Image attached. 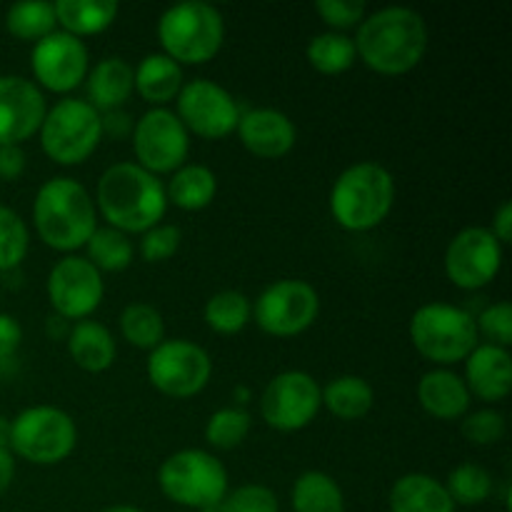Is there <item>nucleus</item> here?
Returning <instances> with one entry per match:
<instances>
[{
	"mask_svg": "<svg viewBox=\"0 0 512 512\" xmlns=\"http://www.w3.org/2000/svg\"><path fill=\"white\" fill-rule=\"evenodd\" d=\"M355 53L380 75H405L423 60L428 50V25L423 15L405 5L365 15L353 38Z\"/></svg>",
	"mask_w": 512,
	"mask_h": 512,
	"instance_id": "obj_1",
	"label": "nucleus"
},
{
	"mask_svg": "<svg viewBox=\"0 0 512 512\" xmlns=\"http://www.w3.org/2000/svg\"><path fill=\"white\" fill-rule=\"evenodd\" d=\"M95 203L110 228L128 235L155 228L168 210V195L158 175L125 160L100 175Z\"/></svg>",
	"mask_w": 512,
	"mask_h": 512,
	"instance_id": "obj_2",
	"label": "nucleus"
},
{
	"mask_svg": "<svg viewBox=\"0 0 512 512\" xmlns=\"http://www.w3.org/2000/svg\"><path fill=\"white\" fill-rule=\"evenodd\" d=\"M33 225L48 248L73 253L85 248L98 228V210L83 183L60 175L38 188L33 200Z\"/></svg>",
	"mask_w": 512,
	"mask_h": 512,
	"instance_id": "obj_3",
	"label": "nucleus"
},
{
	"mask_svg": "<svg viewBox=\"0 0 512 512\" xmlns=\"http://www.w3.org/2000/svg\"><path fill=\"white\" fill-rule=\"evenodd\" d=\"M395 205V180L385 165L363 160L338 175L330 190V213L340 228L365 233L383 223Z\"/></svg>",
	"mask_w": 512,
	"mask_h": 512,
	"instance_id": "obj_4",
	"label": "nucleus"
},
{
	"mask_svg": "<svg viewBox=\"0 0 512 512\" xmlns=\"http://www.w3.org/2000/svg\"><path fill=\"white\" fill-rule=\"evenodd\" d=\"M158 40L163 53L178 65H203L223 48L225 20L210 3L185 0L160 15Z\"/></svg>",
	"mask_w": 512,
	"mask_h": 512,
	"instance_id": "obj_5",
	"label": "nucleus"
},
{
	"mask_svg": "<svg viewBox=\"0 0 512 512\" xmlns=\"http://www.w3.org/2000/svg\"><path fill=\"white\" fill-rule=\"evenodd\" d=\"M478 338L475 315L458 305H420L410 318V340H413L415 350L430 363H465V358L480 345Z\"/></svg>",
	"mask_w": 512,
	"mask_h": 512,
	"instance_id": "obj_6",
	"label": "nucleus"
},
{
	"mask_svg": "<svg viewBox=\"0 0 512 512\" xmlns=\"http://www.w3.org/2000/svg\"><path fill=\"white\" fill-rule=\"evenodd\" d=\"M158 485L175 505L205 510L223 503L228 495V470L208 450L188 448L163 460Z\"/></svg>",
	"mask_w": 512,
	"mask_h": 512,
	"instance_id": "obj_7",
	"label": "nucleus"
},
{
	"mask_svg": "<svg viewBox=\"0 0 512 512\" xmlns=\"http://www.w3.org/2000/svg\"><path fill=\"white\" fill-rule=\"evenodd\" d=\"M43 153L58 165H80L98 150L103 140L100 113L80 98H63L48 108L40 125Z\"/></svg>",
	"mask_w": 512,
	"mask_h": 512,
	"instance_id": "obj_8",
	"label": "nucleus"
},
{
	"mask_svg": "<svg viewBox=\"0 0 512 512\" xmlns=\"http://www.w3.org/2000/svg\"><path fill=\"white\" fill-rule=\"evenodd\" d=\"M75 445V420L53 405H33L10 420V453L33 465L63 463Z\"/></svg>",
	"mask_w": 512,
	"mask_h": 512,
	"instance_id": "obj_9",
	"label": "nucleus"
},
{
	"mask_svg": "<svg viewBox=\"0 0 512 512\" xmlns=\"http://www.w3.org/2000/svg\"><path fill=\"white\" fill-rule=\"evenodd\" d=\"M148 380L168 398H193L213 375V360L200 345L185 338L163 340L148 355Z\"/></svg>",
	"mask_w": 512,
	"mask_h": 512,
	"instance_id": "obj_10",
	"label": "nucleus"
},
{
	"mask_svg": "<svg viewBox=\"0 0 512 512\" xmlns=\"http://www.w3.org/2000/svg\"><path fill=\"white\" fill-rule=\"evenodd\" d=\"M318 290L305 280H275L255 298L253 318L273 338H293L318 320Z\"/></svg>",
	"mask_w": 512,
	"mask_h": 512,
	"instance_id": "obj_11",
	"label": "nucleus"
},
{
	"mask_svg": "<svg viewBox=\"0 0 512 512\" xmlns=\"http://www.w3.org/2000/svg\"><path fill=\"white\" fill-rule=\"evenodd\" d=\"M133 150L140 168L153 175L175 173L190 153V133L168 108H150L133 125Z\"/></svg>",
	"mask_w": 512,
	"mask_h": 512,
	"instance_id": "obj_12",
	"label": "nucleus"
},
{
	"mask_svg": "<svg viewBox=\"0 0 512 512\" xmlns=\"http://www.w3.org/2000/svg\"><path fill=\"white\" fill-rule=\"evenodd\" d=\"M323 408L320 385L303 370H285L275 375L260 398V415L265 423L280 433H295L308 428Z\"/></svg>",
	"mask_w": 512,
	"mask_h": 512,
	"instance_id": "obj_13",
	"label": "nucleus"
},
{
	"mask_svg": "<svg viewBox=\"0 0 512 512\" xmlns=\"http://www.w3.org/2000/svg\"><path fill=\"white\" fill-rule=\"evenodd\" d=\"M175 103H178L175 115L185 125V130L205 140L228 138L238 128L240 113H243L223 85L205 78L183 83Z\"/></svg>",
	"mask_w": 512,
	"mask_h": 512,
	"instance_id": "obj_14",
	"label": "nucleus"
},
{
	"mask_svg": "<svg viewBox=\"0 0 512 512\" xmlns=\"http://www.w3.org/2000/svg\"><path fill=\"white\" fill-rule=\"evenodd\" d=\"M48 300L63 320H88L100 308L105 295L103 275L88 258L65 255L48 275Z\"/></svg>",
	"mask_w": 512,
	"mask_h": 512,
	"instance_id": "obj_15",
	"label": "nucleus"
},
{
	"mask_svg": "<svg viewBox=\"0 0 512 512\" xmlns=\"http://www.w3.org/2000/svg\"><path fill=\"white\" fill-rule=\"evenodd\" d=\"M445 275L463 290H480L493 283L503 265V245L490 228L470 225L463 228L445 248Z\"/></svg>",
	"mask_w": 512,
	"mask_h": 512,
	"instance_id": "obj_16",
	"label": "nucleus"
},
{
	"mask_svg": "<svg viewBox=\"0 0 512 512\" xmlns=\"http://www.w3.org/2000/svg\"><path fill=\"white\" fill-rule=\"evenodd\" d=\"M30 68L43 88L53 90V93H70L88 78V48L75 35L65 33V30H53L33 45Z\"/></svg>",
	"mask_w": 512,
	"mask_h": 512,
	"instance_id": "obj_17",
	"label": "nucleus"
},
{
	"mask_svg": "<svg viewBox=\"0 0 512 512\" xmlns=\"http://www.w3.org/2000/svg\"><path fill=\"white\" fill-rule=\"evenodd\" d=\"M48 105L38 85L20 75H0V145H20L43 125Z\"/></svg>",
	"mask_w": 512,
	"mask_h": 512,
	"instance_id": "obj_18",
	"label": "nucleus"
},
{
	"mask_svg": "<svg viewBox=\"0 0 512 512\" xmlns=\"http://www.w3.org/2000/svg\"><path fill=\"white\" fill-rule=\"evenodd\" d=\"M238 135L245 150L258 158H283L293 150L298 140L293 120L275 108H253L243 110L238 120Z\"/></svg>",
	"mask_w": 512,
	"mask_h": 512,
	"instance_id": "obj_19",
	"label": "nucleus"
},
{
	"mask_svg": "<svg viewBox=\"0 0 512 512\" xmlns=\"http://www.w3.org/2000/svg\"><path fill=\"white\" fill-rule=\"evenodd\" d=\"M465 385L470 398H480L483 403H500L512 390V360L510 353L498 345H478L465 358Z\"/></svg>",
	"mask_w": 512,
	"mask_h": 512,
	"instance_id": "obj_20",
	"label": "nucleus"
},
{
	"mask_svg": "<svg viewBox=\"0 0 512 512\" xmlns=\"http://www.w3.org/2000/svg\"><path fill=\"white\" fill-rule=\"evenodd\" d=\"M418 400L428 415L438 420L465 418L470 410V393L465 380L448 368L428 370L418 383Z\"/></svg>",
	"mask_w": 512,
	"mask_h": 512,
	"instance_id": "obj_21",
	"label": "nucleus"
},
{
	"mask_svg": "<svg viewBox=\"0 0 512 512\" xmlns=\"http://www.w3.org/2000/svg\"><path fill=\"white\" fill-rule=\"evenodd\" d=\"M88 103L95 110H120L125 100L130 98V93L135 90V78H133V65L128 60L118 58H103L93 65V70L88 73Z\"/></svg>",
	"mask_w": 512,
	"mask_h": 512,
	"instance_id": "obj_22",
	"label": "nucleus"
},
{
	"mask_svg": "<svg viewBox=\"0 0 512 512\" xmlns=\"http://www.w3.org/2000/svg\"><path fill=\"white\" fill-rule=\"evenodd\" d=\"M68 353L78 368L88 373H105L115 363L113 333L98 320H78L68 330Z\"/></svg>",
	"mask_w": 512,
	"mask_h": 512,
	"instance_id": "obj_23",
	"label": "nucleus"
},
{
	"mask_svg": "<svg viewBox=\"0 0 512 512\" xmlns=\"http://www.w3.org/2000/svg\"><path fill=\"white\" fill-rule=\"evenodd\" d=\"M390 512H455L445 483L428 473H408L390 490Z\"/></svg>",
	"mask_w": 512,
	"mask_h": 512,
	"instance_id": "obj_24",
	"label": "nucleus"
},
{
	"mask_svg": "<svg viewBox=\"0 0 512 512\" xmlns=\"http://www.w3.org/2000/svg\"><path fill=\"white\" fill-rule=\"evenodd\" d=\"M135 90L153 108H165L183 88V68L165 53L145 55L133 70Z\"/></svg>",
	"mask_w": 512,
	"mask_h": 512,
	"instance_id": "obj_25",
	"label": "nucleus"
},
{
	"mask_svg": "<svg viewBox=\"0 0 512 512\" xmlns=\"http://www.w3.org/2000/svg\"><path fill=\"white\" fill-rule=\"evenodd\" d=\"M53 8L58 25L75 38L103 33L118 18L115 0H58Z\"/></svg>",
	"mask_w": 512,
	"mask_h": 512,
	"instance_id": "obj_26",
	"label": "nucleus"
},
{
	"mask_svg": "<svg viewBox=\"0 0 512 512\" xmlns=\"http://www.w3.org/2000/svg\"><path fill=\"white\" fill-rule=\"evenodd\" d=\"M215 193H218V178L208 165L200 163H185L183 168L175 170L168 188H165L168 203H173L180 210H188V213L208 208Z\"/></svg>",
	"mask_w": 512,
	"mask_h": 512,
	"instance_id": "obj_27",
	"label": "nucleus"
},
{
	"mask_svg": "<svg viewBox=\"0 0 512 512\" xmlns=\"http://www.w3.org/2000/svg\"><path fill=\"white\" fill-rule=\"evenodd\" d=\"M320 400L335 418L360 420L373 410L375 393L368 380L360 375H340L320 388Z\"/></svg>",
	"mask_w": 512,
	"mask_h": 512,
	"instance_id": "obj_28",
	"label": "nucleus"
},
{
	"mask_svg": "<svg viewBox=\"0 0 512 512\" xmlns=\"http://www.w3.org/2000/svg\"><path fill=\"white\" fill-rule=\"evenodd\" d=\"M295 512H345V498L335 478L323 470H308L290 490Z\"/></svg>",
	"mask_w": 512,
	"mask_h": 512,
	"instance_id": "obj_29",
	"label": "nucleus"
},
{
	"mask_svg": "<svg viewBox=\"0 0 512 512\" xmlns=\"http://www.w3.org/2000/svg\"><path fill=\"white\" fill-rule=\"evenodd\" d=\"M305 55H308V63L323 75L345 73L358 60L353 38L345 33H335V30L315 35L305 48Z\"/></svg>",
	"mask_w": 512,
	"mask_h": 512,
	"instance_id": "obj_30",
	"label": "nucleus"
},
{
	"mask_svg": "<svg viewBox=\"0 0 512 512\" xmlns=\"http://www.w3.org/2000/svg\"><path fill=\"white\" fill-rule=\"evenodd\" d=\"M203 318L210 330L220 335H235L253 318V303L240 290H220L205 303Z\"/></svg>",
	"mask_w": 512,
	"mask_h": 512,
	"instance_id": "obj_31",
	"label": "nucleus"
},
{
	"mask_svg": "<svg viewBox=\"0 0 512 512\" xmlns=\"http://www.w3.org/2000/svg\"><path fill=\"white\" fill-rule=\"evenodd\" d=\"M120 333L135 348L153 350L165 340V320L153 305L130 303L120 313Z\"/></svg>",
	"mask_w": 512,
	"mask_h": 512,
	"instance_id": "obj_32",
	"label": "nucleus"
},
{
	"mask_svg": "<svg viewBox=\"0 0 512 512\" xmlns=\"http://www.w3.org/2000/svg\"><path fill=\"white\" fill-rule=\"evenodd\" d=\"M88 248V260L93 268L105 270V273H120L133 263V243L125 233L115 228H95L90 240L85 243Z\"/></svg>",
	"mask_w": 512,
	"mask_h": 512,
	"instance_id": "obj_33",
	"label": "nucleus"
},
{
	"mask_svg": "<svg viewBox=\"0 0 512 512\" xmlns=\"http://www.w3.org/2000/svg\"><path fill=\"white\" fill-rule=\"evenodd\" d=\"M58 25L53 3H15L5 13V28L18 40H35L50 35Z\"/></svg>",
	"mask_w": 512,
	"mask_h": 512,
	"instance_id": "obj_34",
	"label": "nucleus"
},
{
	"mask_svg": "<svg viewBox=\"0 0 512 512\" xmlns=\"http://www.w3.org/2000/svg\"><path fill=\"white\" fill-rule=\"evenodd\" d=\"M493 488V475L478 463H460L458 468L450 470L448 483H445L450 500L455 505H465V508L483 505L493 495Z\"/></svg>",
	"mask_w": 512,
	"mask_h": 512,
	"instance_id": "obj_35",
	"label": "nucleus"
},
{
	"mask_svg": "<svg viewBox=\"0 0 512 512\" xmlns=\"http://www.w3.org/2000/svg\"><path fill=\"white\" fill-rule=\"evenodd\" d=\"M250 425L253 420L245 408H220L205 425V440L218 450H233L248 438Z\"/></svg>",
	"mask_w": 512,
	"mask_h": 512,
	"instance_id": "obj_36",
	"label": "nucleus"
},
{
	"mask_svg": "<svg viewBox=\"0 0 512 512\" xmlns=\"http://www.w3.org/2000/svg\"><path fill=\"white\" fill-rule=\"evenodd\" d=\"M30 233L25 220L13 208L0 205V273L15 270L28 255Z\"/></svg>",
	"mask_w": 512,
	"mask_h": 512,
	"instance_id": "obj_37",
	"label": "nucleus"
},
{
	"mask_svg": "<svg viewBox=\"0 0 512 512\" xmlns=\"http://www.w3.org/2000/svg\"><path fill=\"white\" fill-rule=\"evenodd\" d=\"M180 243H183V233H180L178 225L158 223L155 228L145 230L143 238H140V255L148 263H163L178 253Z\"/></svg>",
	"mask_w": 512,
	"mask_h": 512,
	"instance_id": "obj_38",
	"label": "nucleus"
},
{
	"mask_svg": "<svg viewBox=\"0 0 512 512\" xmlns=\"http://www.w3.org/2000/svg\"><path fill=\"white\" fill-rule=\"evenodd\" d=\"M463 435L473 445H495L505 438V418L498 410H475L463 420Z\"/></svg>",
	"mask_w": 512,
	"mask_h": 512,
	"instance_id": "obj_39",
	"label": "nucleus"
},
{
	"mask_svg": "<svg viewBox=\"0 0 512 512\" xmlns=\"http://www.w3.org/2000/svg\"><path fill=\"white\" fill-rule=\"evenodd\" d=\"M225 512H278V498L265 485H240L233 493L225 495L223 500Z\"/></svg>",
	"mask_w": 512,
	"mask_h": 512,
	"instance_id": "obj_40",
	"label": "nucleus"
},
{
	"mask_svg": "<svg viewBox=\"0 0 512 512\" xmlns=\"http://www.w3.org/2000/svg\"><path fill=\"white\" fill-rule=\"evenodd\" d=\"M478 335L483 333L490 340V345L498 348H510L512 343V305L510 303H493L475 318Z\"/></svg>",
	"mask_w": 512,
	"mask_h": 512,
	"instance_id": "obj_41",
	"label": "nucleus"
},
{
	"mask_svg": "<svg viewBox=\"0 0 512 512\" xmlns=\"http://www.w3.org/2000/svg\"><path fill=\"white\" fill-rule=\"evenodd\" d=\"M320 18L340 33V30L355 28V25L363 23L365 13H368V5L363 0H318L315 3Z\"/></svg>",
	"mask_w": 512,
	"mask_h": 512,
	"instance_id": "obj_42",
	"label": "nucleus"
},
{
	"mask_svg": "<svg viewBox=\"0 0 512 512\" xmlns=\"http://www.w3.org/2000/svg\"><path fill=\"white\" fill-rule=\"evenodd\" d=\"M20 340H23V328L18 325V320L0 313V375L15 368V353L20 348Z\"/></svg>",
	"mask_w": 512,
	"mask_h": 512,
	"instance_id": "obj_43",
	"label": "nucleus"
},
{
	"mask_svg": "<svg viewBox=\"0 0 512 512\" xmlns=\"http://www.w3.org/2000/svg\"><path fill=\"white\" fill-rule=\"evenodd\" d=\"M25 173V153L20 145H0V178L18 180Z\"/></svg>",
	"mask_w": 512,
	"mask_h": 512,
	"instance_id": "obj_44",
	"label": "nucleus"
},
{
	"mask_svg": "<svg viewBox=\"0 0 512 512\" xmlns=\"http://www.w3.org/2000/svg\"><path fill=\"white\" fill-rule=\"evenodd\" d=\"M100 120H103V135L110 133L113 138H125L128 133H133V123L123 110H108L105 115L100 113Z\"/></svg>",
	"mask_w": 512,
	"mask_h": 512,
	"instance_id": "obj_45",
	"label": "nucleus"
},
{
	"mask_svg": "<svg viewBox=\"0 0 512 512\" xmlns=\"http://www.w3.org/2000/svg\"><path fill=\"white\" fill-rule=\"evenodd\" d=\"M490 233L495 235V240H498L500 245L510 243V238H512V203L510 200H505V203L498 208Z\"/></svg>",
	"mask_w": 512,
	"mask_h": 512,
	"instance_id": "obj_46",
	"label": "nucleus"
},
{
	"mask_svg": "<svg viewBox=\"0 0 512 512\" xmlns=\"http://www.w3.org/2000/svg\"><path fill=\"white\" fill-rule=\"evenodd\" d=\"M15 478V460L10 450H0V495L10 488Z\"/></svg>",
	"mask_w": 512,
	"mask_h": 512,
	"instance_id": "obj_47",
	"label": "nucleus"
},
{
	"mask_svg": "<svg viewBox=\"0 0 512 512\" xmlns=\"http://www.w3.org/2000/svg\"><path fill=\"white\" fill-rule=\"evenodd\" d=\"M0 450H10V420L0 415Z\"/></svg>",
	"mask_w": 512,
	"mask_h": 512,
	"instance_id": "obj_48",
	"label": "nucleus"
},
{
	"mask_svg": "<svg viewBox=\"0 0 512 512\" xmlns=\"http://www.w3.org/2000/svg\"><path fill=\"white\" fill-rule=\"evenodd\" d=\"M103 512H143L140 508H133V505H110Z\"/></svg>",
	"mask_w": 512,
	"mask_h": 512,
	"instance_id": "obj_49",
	"label": "nucleus"
},
{
	"mask_svg": "<svg viewBox=\"0 0 512 512\" xmlns=\"http://www.w3.org/2000/svg\"><path fill=\"white\" fill-rule=\"evenodd\" d=\"M200 512H225V508H223V503H218V505H213V508H205Z\"/></svg>",
	"mask_w": 512,
	"mask_h": 512,
	"instance_id": "obj_50",
	"label": "nucleus"
}]
</instances>
